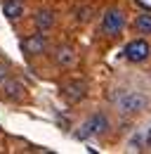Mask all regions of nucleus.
<instances>
[{"label":"nucleus","mask_w":151,"mask_h":154,"mask_svg":"<svg viewBox=\"0 0 151 154\" xmlns=\"http://www.w3.org/2000/svg\"><path fill=\"white\" fill-rule=\"evenodd\" d=\"M111 100H113V104L118 107V112H120V114H128V116L144 112V109H147V104H149L147 95L135 93V90H120V93H116Z\"/></svg>","instance_id":"1"},{"label":"nucleus","mask_w":151,"mask_h":154,"mask_svg":"<svg viewBox=\"0 0 151 154\" xmlns=\"http://www.w3.org/2000/svg\"><path fill=\"white\" fill-rule=\"evenodd\" d=\"M106 131H109V119H106V114L97 112V114H92L83 126H80V131L76 133V137L85 140V137H90V135H104Z\"/></svg>","instance_id":"2"},{"label":"nucleus","mask_w":151,"mask_h":154,"mask_svg":"<svg viewBox=\"0 0 151 154\" xmlns=\"http://www.w3.org/2000/svg\"><path fill=\"white\" fill-rule=\"evenodd\" d=\"M123 55L132 64H142V62H147L151 57V45L147 43V38H135L123 48Z\"/></svg>","instance_id":"3"},{"label":"nucleus","mask_w":151,"mask_h":154,"mask_svg":"<svg viewBox=\"0 0 151 154\" xmlns=\"http://www.w3.org/2000/svg\"><path fill=\"white\" fill-rule=\"evenodd\" d=\"M125 29V12L118 7H109L102 17V31L106 36H118Z\"/></svg>","instance_id":"4"},{"label":"nucleus","mask_w":151,"mask_h":154,"mask_svg":"<svg viewBox=\"0 0 151 154\" xmlns=\"http://www.w3.org/2000/svg\"><path fill=\"white\" fill-rule=\"evenodd\" d=\"M21 50L26 52V55H43L45 50H47V38H45V33L40 31V33H31L28 38L21 40Z\"/></svg>","instance_id":"5"},{"label":"nucleus","mask_w":151,"mask_h":154,"mask_svg":"<svg viewBox=\"0 0 151 154\" xmlns=\"http://www.w3.org/2000/svg\"><path fill=\"white\" fill-rule=\"evenodd\" d=\"M61 95L66 97L71 104H76V102H80L83 97L87 95V83L85 81H71V83H66L61 88Z\"/></svg>","instance_id":"6"},{"label":"nucleus","mask_w":151,"mask_h":154,"mask_svg":"<svg viewBox=\"0 0 151 154\" xmlns=\"http://www.w3.org/2000/svg\"><path fill=\"white\" fill-rule=\"evenodd\" d=\"M52 57H55V62L59 64V66H73L76 64V50L71 48V45H66V43H61V45H57L55 52H52Z\"/></svg>","instance_id":"7"},{"label":"nucleus","mask_w":151,"mask_h":154,"mask_svg":"<svg viewBox=\"0 0 151 154\" xmlns=\"http://www.w3.org/2000/svg\"><path fill=\"white\" fill-rule=\"evenodd\" d=\"M33 21H36L38 31H47V29H52V24H55V12H50V10H38Z\"/></svg>","instance_id":"8"},{"label":"nucleus","mask_w":151,"mask_h":154,"mask_svg":"<svg viewBox=\"0 0 151 154\" xmlns=\"http://www.w3.org/2000/svg\"><path fill=\"white\" fill-rule=\"evenodd\" d=\"M2 95L7 100H21L26 93H24V85L19 81H5L2 83Z\"/></svg>","instance_id":"9"},{"label":"nucleus","mask_w":151,"mask_h":154,"mask_svg":"<svg viewBox=\"0 0 151 154\" xmlns=\"http://www.w3.org/2000/svg\"><path fill=\"white\" fill-rule=\"evenodd\" d=\"M2 12L7 19H19L24 14V2L21 0H5L2 2Z\"/></svg>","instance_id":"10"},{"label":"nucleus","mask_w":151,"mask_h":154,"mask_svg":"<svg viewBox=\"0 0 151 154\" xmlns=\"http://www.w3.org/2000/svg\"><path fill=\"white\" fill-rule=\"evenodd\" d=\"M135 26H137V31L142 36H151V10H147V14H139Z\"/></svg>","instance_id":"11"},{"label":"nucleus","mask_w":151,"mask_h":154,"mask_svg":"<svg viewBox=\"0 0 151 154\" xmlns=\"http://www.w3.org/2000/svg\"><path fill=\"white\" fill-rule=\"evenodd\" d=\"M5 81H7V66H5V64H0V85H2Z\"/></svg>","instance_id":"12"},{"label":"nucleus","mask_w":151,"mask_h":154,"mask_svg":"<svg viewBox=\"0 0 151 154\" xmlns=\"http://www.w3.org/2000/svg\"><path fill=\"white\" fill-rule=\"evenodd\" d=\"M135 2H137L142 10H151V0H135Z\"/></svg>","instance_id":"13"},{"label":"nucleus","mask_w":151,"mask_h":154,"mask_svg":"<svg viewBox=\"0 0 151 154\" xmlns=\"http://www.w3.org/2000/svg\"><path fill=\"white\" fill-rule=\"evenodd\" d=\"M147 147H151V128H149V133H147Z\"/></svg>","instance_id":"14"}]
</instances>
